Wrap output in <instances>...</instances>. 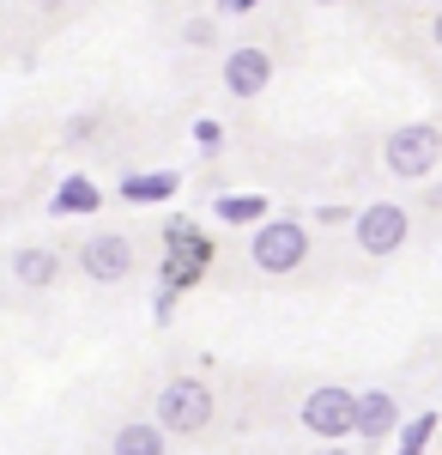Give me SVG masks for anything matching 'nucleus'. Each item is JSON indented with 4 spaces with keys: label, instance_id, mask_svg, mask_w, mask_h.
<instances>
[{
    "label": "nucleus",
    "instance_id": "obj_5",
    "mask_svg": "<svg viewBox=\"0 0 442 455\" xmlns=\"http://www.w3.org/2000/svg\"><path fill=\"white\" fill-rule=\"evenodd\" d=\"M79 267H85V280H98V285L128 280L134 274V243L122 231H98L91 243H79Z\"/></svg>",
    "mask_w": 442,
    "mask_h": 455
},
{
    "label": "nucleus",
    "instance_id": "obj_13",
    "mask_svg": "<svg viewBox=\"0 0 442 455\" xmlns=\"http://www.w3.org/2000/svg\"><path fill=\"white\" fill-rule=\"evenodd\" d=\"M261 212H267L261 195H225L218 201V219H231V225H261Z\"/></svg>",
    "mask_w": 442,
    "mask_h": 455
},
{
    "label": "nucleus",
    "instance_id": "obj_16",
    "mask_svg": "<svg viewBox=\"0 0 442 455\" xmlns=\"http://www.w3.org/2000/svg\"><path fill=\"white\" fill-rule=\"evenodd\" d=\"M309 6H334V0H309Z\"/></svg>",
    "mask_w": 442,
    "mask_h": 455
},
{
    "label": "nucleus",
    "instance_id": "obj_12",
    "mask_svg": "<svg viewBox=\"0 0 442 455\" xmlns=\"http://www.w3.org/2000/svg\"><path fill=\"white\" fill-rule=\"evenodd\" d=\"M115 455H164V431L158 425H122L115 431Z\"/></svg>",
    "mask_w": 442,
    "mask_h": 455
},
{
    "label": "nucleus",
    "instance_id": "obj_17",
    "mask_svg": "<svg viewBox=\"0 0 442 455\" xmlns=\"http://www.w3.org/2000/svg\"><path fill=\"white\" fill-rule=\"evenodd\" d=\"M321 455H345V450H321Z\"/></svg>",
    "mask_w": 442,
    "mask_h": 455
},
{
    "label": "nucleus",
    "instance_id": "obj_3",
    "mask_svg": "<svg viewBox=\"0 0 442 455\" xmlns=\"http://www.w3.org/2000/svg\"><path fill=\"white\" fill-rule=\"evenodd\" d=\"M201 425H212V388L194 383V377H176V383H164V395H158V431H201Z\"/></svg>",
    "mask_w": 442,
    "mask_h": 455
},
{
    "label": "nucleus",
    "instance_id": "obj_6",
    "mask_svg": "<svg viewBox=\"0 0 442 455\" xmlns=\"http://www.w3.org/2000/svg\"><path fill=\"white\" fill-rule=\"evenodd\" d=\"M406 207H394V201H370V207L358 212V249L364 255H394V249L406 243Z\"/></svg>",
    "mask_w": 442,
    "mask_h": 455
},
{
    "label": "nucleus",
    "instance_id": "obj_14",
    "mask_svg": "<svg viewBox=\"0 0 442 455\" xmlns=\"http://www.w3.org/2000/svg\"><path fill=\"white\" fill-rule=\"evenodd\" d=\"M430 425H437L430 413H418V419L406 425V450H400V455H424V437H430Z\"/></svg>",
    "mask_w": 442,
    "mask_h": 455
},
{
    "label": "nucleus",
    "instance_id": "obj_7",
    "mask_svg": "<svg viewBox=\"0 0 442 455\" xmlns=\"http://www.w3.org/2000/svg\"><path fill=\"white\" fill-rule=\"evenodd\" d=\"M272 79V55H261V49H231L225 55V92L231 98H261Z\"/></svg>",
    "mask_w": 442,
    "mask_h": 455
},
{
    "label": "nucleus",
    "instance_id": "obj_8",
    "mask_svg": "<svg viewBox=\"0 0 442 455\" xmlns=\"http://www.w3.org/2000/svg\"><path fill=\"white\" fill-rule=\"evenodd\" d=\"M394 419H400L394 395H388V388H364V395H358V413H351V431L375 443V437H388V431H394Z\"/></svg>",
    "mask_w": 442,
    "mask_h": 455
},
{
    "label": "nucleus",
    "instance_id": "obj_9",
    "mask_svg": "<svg viewBox=\"0 0 442 455\" xmlns=\"http://www.w3.org/2000/svg\"><path fill=\"white\" fill-rule=\"evenodd\" d=\"M55 274H61V255H55L49 243L12 249V280H19V285H31V291H49V285H55Z\"/></svg>",
    "mask_w": 442,
    "mask_h": 455
},
{
    "label": "nucleus",
    "instance_id": "obj_1",
    "mask_svg": "<svg viewBox=\"0 0 442 455\" xmlns=\"http://www.w3.org/2000/svg\"><path fill=\"white\" fill-rule=\"evenodd\" d=\"M304 255H309V231L297 219H267V225H255L249 261H255L261 274H291V267H304Z\"/></svg>",
    "mask_w": 442,
    "mask_h": 455
},
{
    "label": "nucleus",
    "instance_id": "obj_11",
    "mask_svg": "<svg viewBox=\"0 0 442 455\" xmlns=\"http://www.w3.org/2000/svg\"><path fill=\"white\" fill-rule=\"evenodd\" d=\"M170 195H176V176L170 171L128 176V182H122V201H134V207H146V201H170Z\"/></svg>",
    "mask_w": 442,
    "mask_h": 455
},
{
    "label": "nucleus",
    "instance_id": "obj_2",
    "mask_svg": "<svg viewBox=\"0 0 442 455\" xmlns=\"http://www.w3.org/2000/svg\"><path fill=\"white\" fill-rule=\"evenodd\" d=\"M442 158V134L430 128V122H412V128H394L388 134V146H382V164L394 176H406V182H418V176H430Z\"/></svg>",
    "mask_w": 442,
    "mask_h": 455
},
{
    "label": "nucleus",
    "instance_id": "obj_10",
    "mask_svg": "<svg viewBox=\"0 0 442 455\" xmlns=\"http://www.w3.org/2000/svg\"><path fill=\"white\" fill-rule=\"evenodd\" d=\"M55 212H98L103 207V195H98V182L91 176H67L61 188H55V201H49Z\"/></svg>",
    "mask_w": 442,
    "mask_h": 455
},
{
    "label": "nucleus",
    "instance_id": "obj_4",
    "mask_svg": "<svg viewBox=\"0 0 442 455\" xmlns=\"http://www.w3.org/2000/svg\"><path fill=\"white\" fill-rule=\"evenodd\" d=\"M351 413H358V395L328 383L304 401V431L309 437H351Z\"/></svg>",
    "mask_w": 442,
    "mask_h": 455
},
{
    "label": "nucleus",
    "instance_id": "obj_15",
    "mask_svg": "<svg viewBox=\"0 0 442 455\" xmlns=\"http://www.w3.org/2000/svg\"><path fill=\"white\" fill-rule=\"evenodd\" d=\"M430 36H437V49H442V12H437V25H430Z\"/></svg>",
    "mask_w": 442,
    "mask_h": 455
}]
</instances>
